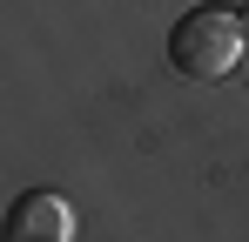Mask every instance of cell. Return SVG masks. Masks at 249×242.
<instances>
[{
	"label": "cell",
	"instance_id": "cell-1",
	"mask_svg": "<svg viewBox=\"0 0 249 242\" xmlns=\"http://www.w3.org/2000/svg\"><path fill=\"white\" fill-rule=\"evenodd\" d=\"M243 61V27L215 7H189L175 27H168V68L189 81H222Z\"/></svg>",
	"mask_w": 249,
	"mask_h": 242
},
{
	"label": "cell",
	"instance_id": "cell-2",
	"mask_svg": "<svg viewBox=\"0 0 249 242\" xmlns=\"http://www.w3.org/2000/svg\"><path fill=\"white\" fill-rule=\"evenodd\" d=\"M0 242H74V208L54 195V189H27V195L7 202Z\"/></svg>",
	"mask_w": 249,
	"mask_h": 242
}]
</instances>
